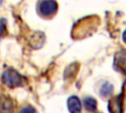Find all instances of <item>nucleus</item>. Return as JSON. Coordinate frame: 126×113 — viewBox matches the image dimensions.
Here are the masks:
<instances>
[{
    "label": "nucleus",
    "instance_id": "9d476101",
    "mask_svg": "<svg viewBox=\"0 0 126 113\" xmlns=\"http://www.w3.org/2000/svg\"><path fill=\"white\" fill-rule=\"evenodd\" d=\"M122 39H123V41L126 43V29L123 31V33H122Z\"/></svg>",
    "mask_w": 126,
    "mask_h": 113
},
{
    "label": "nucleus",
    "instance_id": "7ed1b4c3",
    "mask_svg": "<svg viewBox=\"0 0 126 113\" xmlns=\"http://www.w3.org/2000/svg\"><path fill=\"white\" fill-rule=\"evenodd\" d=\"M108 110L110 113H122V94H119L109 100Z\"/></svg>",
    "mask_w": 126,
    "mask_h": 113
},
{
    "label": "nucleus",
    "instance_id": "f03ea898",
    "mask_svg": "<svg viewBox=\"0 0 126 113\" xmlns=\"http://www.w3.org/2000/svg\"><path fill=\"white\" fill-rule=\"evenodd\" d=\"M39 12L43 16H52L57 12L58 4L55 0H41L39 2Z\"/></svg>",
    "mask_w": 126,
    "mask_h": 113
},
{
    "label": "nucleus",
    "instance_id": "20e7f679",
    "mask_svg": "<svg viewBox=\"0 0 126 113\" xmlns=\"http://www.w3.org/2000/svg\"><path fill=\"white\" fill-rule=\"evenodd\" d=\"M67 106L70 113H81L82 103L77 96H70L67 100Z\"/></svg>",
    "mask_w": 126,
    "mask_h": 113
},
{
    "label": "nucleus",
    "instance_id": "1a4fd4ad",
    "mask_svg": "<svg viewBox=\"0 0 126 113\" xmlns=\"http://www.w3.org/2000/svg\"><path fill=\"white\" fill-rule=\"evenodd\" d=\"M20 113H35V110L32 106H26V107L21 109Z\"/></svg>",
    "mask_w": 126,
    "mask_h": 113
},
{
    "label": "nucleus",
    "instance_id": "f257e3e1",
    "mask_svg": "<svg viewBox=\"0 0 126 113\" xmlns=\"http://www.w3.org/2000/svg\"><path fill=\"white\" fill-rule=\"evenodd\" d=\"M2 82L10 87H16L21 85L23 77L14 69H7L2 74Z\"/></svg>",
    "mask_w": 126,
    "mask_h": 113
},
{
    "label": "nucleus",
    "instance_id": "39448f33",
    "mask_svg": "<svg viewBox=\"0 0 126 113\" xmlns=\"http://www.w3.org/2000/svg\"><path fill=\"white\" fill-rule=\"evenodd\" d=\"M13 112V101L10 97L1 95L0 96V113H12Z\"/></svg>",
    "mask_w": 126,
    "mask_h": 113
},
{
    "label": "nucleus",
    "instance_id": "6e6552de",
    "mask_svg": "<svg viewBox=\"0 0 126 113\" xmlns=\"http://www.w3.org/2000/svg\"><path fill=\"white\" fill-rule=\"evenodd\" d=\"M6 33V20L0 19V36Z\"/></svg>",
    "mask_w": 126,
    "mask_h": 113
},
{
    "label": "nucleus",
    "instance_id": "0eeeda50",
    "mask_svg": "<svg viewBox=\"0 0 126 113\" xmlns=\"http://www.w3.org/2000/svg\"><path fill=\"white\" fill-rule=\"evenodd\" d=\"M112 90H113V85L111 84L105 83L100 88V93L102 96H107L112 92Z\"/></svg>",
    "mask_w": 126,
    "mask_h": 113
},
{
    "label": "nucleus",
    "instance_id": "423d86ee",
    "mask_svg": "<svg viewBox=\"0 0 126 113\" xmlns=\"http://www.w3.org/2000/svg\"><path fill=\"white\" fill-rule=\"evenodd\" d=\"M84 105H85V108L88 111H91V112H93V111H94L96 109V101L93 97H87V98H85Z\"/></svg>",
    "mask_w": 126,
    "mask_h": 113
}]
</instances>
